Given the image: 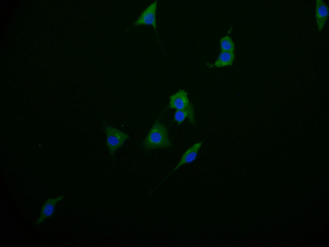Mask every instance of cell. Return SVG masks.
I'll use <instances>...</instances> for the list:
<instances>
[{"label": "cell", "instance_id": "cell-5", "mask_svg": "<svg viewBox=\"0 0 329 247\" xmlns=\"http://www.w3.org/2000/svg\"><path fill=\"white\" fill-rule=\"evenodd\" d=\"M63 198V195H59L56 197L48 198L42 208L39 217L36 222V224H41L47 219L52 216L57 203Z\"/></svg>", "mask_w": 329, "mask_h": 247}, {"label": "cell", "instance_id": "cell-4", "mask_svg": "<svg viewBox=\"0 0 329 247\" xmlns=\"http://www.w3.org/2000/svg\"><path fill=\"white\" fill-rule=\"evenodd\" d=\"M157 1H155L146 7L140 14L138 18L134 21V26L147 25L152 26L158 36L156 22V10Z\"/></svg>", "mask_w": 329, "mask_h": 247}, {"label": "cell", "instance_id": "cell-2", "mask_svg": "<svg viewBox=\"0 0 329 247\" xmlns=\"http://www.w3.org/2000/svg\"><path fill=\"white\" fill-rule=\"evenodd\" d=\"M169 108L185 111L189 122L192 125H195L194 107L189 100L188 93L185 90L180 89L170 96Z\"/></svg>", "mask_w": 329, "mask_h": 247}, {"label": "cell", "instance_id": "cell-10", "mask_svg": "<svg viewBox=\"0 0 329 247\" xmlns=\"http://www.w3.org/2000/svg\"><path fill=\"white\" fill-rule=\"evenodd\" d=\"M187 114L185 111L176 110L174 114V120L179 126L187 118Z\"/></svg>", "mask_w": 329, "mask_h": 247}, {"label": "cell", "instance_id": "cell-3", "mask_svg": "<svg viewBox=\"0 0 329 247\" xmlns=\"http://www.w3.org/2000/svg\"><path fill=\"white\" fill-rule=\"evenodd\" d=\"M106 135V144L110 155L113 156L115 152L121 147L130 137V135L122 131L110 126L104 127Z\"/></svg>", "mask_w": 329, "mask_h": 247}, {"label": "cell", "instance_id": "cell-1", "mask_svg": "<svg viewBox=\"0 0 329 247\" xmlns=\"http://www.w3.org/2000/svg\"><path fill=\"white\" fill-rule=\"evenodd\" d=\"M142 146L146 151L170 148L172 142L167 126L158 120L154 121Z\"/></svg>", "mask_w": 329, "mask_h": 247}, {"label": "cell", "instance_id": "cell-9", "mask_svg": "<svg viewBox=\"0 0 329 247\" xmlns=\"http://www.w3.org/2000/svg\"><path fill=\"white\" fill-rule=\"evenodd\" d=\"M220 43L221 51L234 52L235 44L230 36H223L220 39Z\"/></svg>", "mask_w": 329, "mask_h": 247}, {"label": "cell", "instance_id": "cell-6", "mask_svg": "<svg viewBox=\"0 0 329 247\" xmlns=\"http://www.w3.org/2000/svg\"><path fill=\"white\" fill-rule=\"evenodd\" d=\"M202 145V142H199L194 144L190 147L182 155L179 163L175 168L170 172L167 177H168L182 166L191 163L194 161L198 155V151Z\"/></svg>", "mask_w": 329, "mask_h": 247}, {"label": "cell", "instance_id": "cell-7", "mask_svg": "<svg viewBox=\"0 0 329 247\" xmlns=\"http://www.w3.org/2000/svg\"><path fill=\"white\" fill-rule=\"evenodd\" d=\"M328 15L327 6L322 0L316 1L315 17L318 29L320 31L325 24Z\"/></svg>", "mask_w": 329, "mask_h": 247}, {"label": "cell", "instance_id": "cell-8", "mask_svg": "<svg viewBox=\"0 0 329 247\" xmlns=\"http://www.w3.org/2000/svg\"><path fill=\"white\" fill-rule=\"evenodd\" d=\"M235 59V54L232 52L221 51L213 66L224 67L231 66Z\"/></svg>", "mask_w": 329, "mask_h": 247}]
</instances>
